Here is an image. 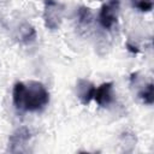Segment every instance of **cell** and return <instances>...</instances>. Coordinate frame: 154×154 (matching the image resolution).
Returning a JSON list of instances; mask_svg holds the SVG:
<instances>
[{
  "label": "cell",
  "instance_id": "ba28073f",
  "mask_svg": "<svg viewBox=\"0 0 154 154\" xmlns=\"http://www.w3.org/2000/svg\"><path fill=\"white\" fill-rule=\"evenodd\" d=\"M18 37H19V40H20L22 42H24V43H30V42H32V41L36 38V31H35V29H34L30 24L25 23V24H23V25L19 26Z\"/></svg>",
  "mask_w": 154,
  "mask_h": 154
},
{
  "label": "cell",
  "instance_id": "3957f363",
  "mask_svg": "<svg viewBox=\"0 0 154 154\" xmlns=\"http://www.w3.org/2000/svg\"><path fill=\"white\" fill-rule=\"evenodd\" d=\"M119 10H120V0H106L101 5L99 12L100 25L106 30H111L118 20Z\"/></svg>",
  "mask_w": 154,
  "mask_h": 154
},
{
  "label": "cell",
  "instance_id": "9c48e42d",
  "mask_svg": "<svg viewBox=\"0 0 154 154\" xmlns=\"http://www.w3.org/2000/svg\"><path fill=\"white\" fill-rule=\"evenodd\" d=\"M77 19L81 25H89L93 20V13L89 7L81 6L77 11Z\"/></svg>",
  "mask_w": 154,
  "mask_h": 154
},
{
  "label": "cell",
  "instance_id": "52a82bcc",
  "mask_svg": "<svg viewBox=\"0 0 154 154\" xmlns=\"http://www.w3.org/2000/svg\"><path fill=\"white\" fill-rule=\"evenodd\" d=\"M137 96L142 100L143 103L153 105V102H154V84H153V82H149L147 84H142L141 87H138Z\"/></svg>",
  "mask_w": 154,
  "mask_h": 154
},
{
  "label": "cell",
  "instance_id": "8992f818",
  "mask_svg": "<svg viewBox=\"0 0 154 154\" xmlns=\"http://www.w3.org/2000/svg\"><path fill=\"white\" fill-rule=\"evenodd\" d=\"M95 88L94 83L87 78H79L76 82V95L83 105H88L93 100Z\"/></svg>",
  "mask_w": 154,
  "mask_h": 154
},
{
  "label": "cell",
  "instance_id": "7a4b0ae2",
  "mask_svg": "<svg viewBox=\"0 0 154 154\" xmlns=\"http://www.w3.org/2000/svg\"><path fill=\"white\" fill-rule=\"evenodd\" d=\"M65 14V5L58 0H43L42 18L45 26L49 30L60 28Z\"/></svg>",
  "mask_w": 154,
  "mask_h": 154
},
{
  "label": "cell",
  "instance_id": "277c9868",
  "mask_svg": "<svg viewBox=\"0 0 154 154\" xmlns=\"http://www.w3.org/2000/svg\"><path fill=\"white\" fill-rule=\"evenodd\" d=\"M31 138V131L26 126H20L12 132L8 138V150L12 153L26 152V146Z\"/></svg>",
  "mask_w": 154,
  "mask_h": 154
},
{
  "label": "cell",
  "instance_id": "6da1fadb",
  "mask_svg": "<svg viewBox=\"0 0 154 154\" xmlns=\"http://www.w3.org/2000/svg\"><path fill=\"white\" fill-rule=\"evenodd\" d=\"M12 101L17 109L37 112L48 105L49 93L38 81L16 82L12 90Z\"/></svg>",
  "mask_w": 154,
  "mask_h": 154
},
{
  "label": "cell",
  "instance_id": "5b68a950",
  "mask_svg": "<svg viewBox=\"0 0 154 154\" xmlns=\"http://www.w3.org/2000/svg\"><path fill=\"white\" fill-rule=\"evenodd\" d=\"M93 100L101 106L107 107L114 102V90H113V82H105L95 88Z\"/></svg>",
  "mask_w": 154,
  "mask_h": 154
},
{
  "label": "cell",
  "instance_id": "30bf717a",
  "mask_svg": "<svg viewBox=\"0 0 154 154\" xmlns=\"http://www.w3.org/2000/svg\"><path fill=\"white\" fill-rule=\"evenodd\" d=\"M132 6L141 12H149L153 8V0H131Z\"/></svg>",
  "mask_w": 154,
  "mask_h": 154
}]
</instances>
